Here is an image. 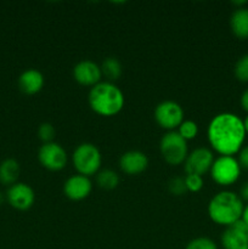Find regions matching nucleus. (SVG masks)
I'll list each match as a JSON object with an SVG mask.
<instances>
[{
  "instance_id": "obj_1",
  "label": "nucleus",
  "mask_w": 248,
  "mask_h": 249,
  "mask_svg": "<svg viewBox=\"0 0 248 249\" xmlns=\"http://www.w3.org/2000/svg\"><path fill=\"white\" fill-rule=\"evenodd\" d=\"M246 135L242 119L229 112L214 117L207 130L209 143L220 156H233L240 152Z\"/></svg>"
},
{
  "instance_id": "obj_2",
  "label": "nucleus",
  "mask_w": 248,
  "mask_h": 249,
  "mask_svg": "<svg viewBox=\"0 0 248 249\" xmlns=\"http://www.w3.org/2000/svg\"><path fill=\"white\" fill-rule=\"evenodd\" d=\"M243 208V201L238 195L231 191H221L209 202L208 214L214 223L229 228L241 220Z\"/></svg>"
},
{
  "instance_id": "obj_3",
  "label": "nucleus",
  "mask_w": 248,
  "mask_h": 249,
  "mask_svg": "<svg viewBox=\"0 0 248 249\" xmlns=\"http://www.w3.org/2000/svg\"><path fill=\"white\" fill-rule=\"evenodd\" d=\"M89 105L95 113L111 117L122 111L124 106V95L113 83L102 82L90 90Z\"/></svg>"
},
{
  "instance_id": "obj_4",
  "label": "nucleus",
  "mask_w": 248,
  "mask_h": 249,
  "mask_svg": "<svg viewBox=\"0 0 248 249\" xmlns=\"http://www.w3.org/2000/svg\"><path fill=\"white\" fill-rule=\"evenodd\" d=\"M72 162L79 175L88 178L99 172L101 167V153L92 143H82L73 152Z\"/></svg>"
},
{
  "instance_id": "obj_5",
  "label": "nucleus",
  "mask_w": 248,
  "mask_h": 249,
  "mask_svg": "<svg viewBox=\"0 0 248 249\" xmlns=\"http://www.w3.org/2000/svg\"><path fill=\"white\" fill-rule=\"evenodd\" d=\"M160 155L170 165H179L187 158V141L177 131H168L160 139Z\"/></svg>"
},
{
  "instance_id": "obj_6",
  "label": "nucleus",
  "mask_w": 248,
  "mask_h": 249,
  "mask_svg": "<svg viewBox=\"0 0 248 249\" xmlns=\"http://www.w3.org/2000/svg\"><path fill=\"white\" fill-rule=\"evenodd\" d=\"M211 175L220 186H230L235 184L241 175V167L237 158L233 156H220L214 160L211 168Z\"/></svg>"
},
{
  "instance_id": "obj_7",
  "label": "nucleus",
  "mask_w": 248,
  "mask_h": 249,
  "mask_svg": "<svg viewBox=\"0 0 248 249\" xmlns=\"http://www.w3.org/2000/svg\"><path fill=\"white\" fill-rule=\"evenodd\" d=\"M155 118L160 128L173 131L184 122V111L177 102L163 101L156 107Z\"/></svg>"
},
{
  "instance_id": "obj_8",
  "label": "nucleus",
  "mask_w": 248,
  "mask_h": 249,
  "mask_svg": "<svg viewBox=\"0 0 248 249\" xmlns=\"http://www.w3.org/2000/svg\"><path fill=\"white\" fill-rule=\"evenodd\" d=\"M40 164L51 172H58L63 169L67 163V153L62 146L56 142L44 143L38 152Z\"/></svg>"
},
{
  "instance_id": "obj_9",
  "label": "nucleus",
  "mask_w": 248,
  "mask_h": 249,
  "mask_svg": "<svg viewBox=\"0 0 248 249\" xmlns=\"http://www.w3.org/2000/svg\"><path fill=\"white\" fill-rule=\"evenodd\" d=\"M213 153L208 148H196L185 160V172L186 174H196L202 177L209 172L213 165Z\"/></svg>"
},
{
  "instance_id": "obj_10",
  "label": "nucleus",
  "mask_w": 248,
  "mask_h": 249,
  "mask_svg": "<svg viewBox=\"0 0 248 249\" xmlns=\"http://www.w3.org/2000/svg\"><path fill=\"white\" fill-rule=\"evenodd\" d=\"M224 249H248V225L238 220L229 226L221 235Z\"/></svg>"
},
{
  "instance_id": "obj_11",
  "label": "nucleus",
  "mask_w": 248,
  "mask_h": 249,
  "mask_svg": "<svg viewBox=\"0 0 248 249\" xmlns=\"http://www.w3.org/2000/svg\"><path fill=\"white\" fill-rule=\"evenodd\" d=\"M6 197L10 206L14 207L15 209H18V211L29 209L33 206L34 199H35L33 189L27 184H22V182H16L15 185L10 186V189L7 190Z\"/></svg>"
},
{
  "instance_id": "obj_12",
  "label": "nucleus",
  "mask_w": 248,
  "mask_h": 249,
  "mask_svg": "<svg viewBox=\"0 0 248 249\" xmlns=\"http://www.w3.org/2000/svg\"><path fill=\"white\" fill-rule=\"evenodd\" d=\"M73 77L80 85L95 87L96 84H99L102 77L101 68L92 61H80L74 66Z\"/></svg>"
},
{
  "instance_id": "obj_13",
  "label": "nucleus",
  "mask_w": 248,
  "mask_h": 249,
  "mask_svg": "<svg viewBox=\"0 0 248 249\" xmlns=\"http://www.w3.org/2000/svg\"><path fill=\"white\" fill-rule=\"evenodd\" d=\"M91 189L92 185L89 178L78 174L71 177L65 182L63 192H65L66 197H68L72 201H82V199L87 198L89 196Z\"/></svg>"
},
{
  "instance_id": "obj_14",
  "label": "nucleus",
  "mask_w": 248,
  "mask_h": 249,
  "mask_svg": "<svg viewBox=\"0 0 248 249\" xmlns=\"http://www.w3.org/2000/svg\"><path fill=\"white\" fill-rule=\"evenodd\" d=\"M148 165V160L145 153L140 151H129L122 155L119 167L125 174L138 175L145 172Z\"/></svg>"
},
{
  "instance_id": "obj_15",
  "label": "nucleus",
  "mask_w": 248,
  "mask_h": 249,
  "mask_svg": "<svg viewBox=\"0 0 248 249\" xmlns=\"http://www.w3.org/2000/svg\"><path fill=\"white\" fill-rule=\"evenodd\" d=\"M44 85V77L39 71L28 70L22 73L18 78V87L22 92L34 95L41 90Z\"/></svg>"
},
{
  "instance_id": "obj_16",
  "label": "nucleus",
  "mask_w": 248,
  "mask_h": 249,
  "mask_svg": "<svg viewBox=\"0 0 248 249\" xmlns=\"http://www.w3.org/2000/svg\"><path fill=\"white\" fill-rule=\"evenodd\" d=\"M230 26L232 33L238 39H248V9L238 7L232 12L230 18Z\"/></svg>"
},
{
  "instance_id": "obj_17",
  "label": "nucleus",
  "mask_w": 248,
  "mask_h": 249,
  "mask_svg": "<svg viewBox=\"0 0 248 249\" xmlns=\"http://www.w3.org/2000/svg\"><path fill=\"white\" fill-rule=\"evenodd\" d=\"M19 177V164L17 160L9 158L4 162L0 163V182L2 185H12L16 184L17 179Z\"/></svg>"
},
{
  "instance_id": "obj_18",
  "label": "nucleus",
  "mask_w": 248,
  "mask_h": 249,
  "mask_svg": "<svg viewBox=\"0 0 248 249\" xmlns=\"http://www.w3.org/2000/svg\"><path fill=\"white\" fill-rule=\"evenodd\" d=\"M100 68H101L102 75H105L108 79L109 83L119 79V77L122 75V72H123V70H122V63L114 57H107L102 62Z\"/></svg>"
},
{
  "instance_id": "obj_19",
  "label": "nucleus",
  "mask_w": 248,
  "mask_h": 249,
  "mask_svg": "<svg viewBox=\"0 0 248 249\" xmlns=\"http://www.w3.org/2000/svg\"><path fill=\"white\" fill-rule=\"evenodd\" d=\"M96 182L99 187L104 190H113L118 186L119 177L116 172L111 169H105L97 173Z\"/></svg>"
},
{
  "instance_id": "obj_20",
  "label": "nucleus",
  "mask_w": 248,
  "mask_h": 249,
  "mask_svg": "<svg viewBox=\"0 0 248 249\" xmlns=\"http://www.w3.org/2000/svg\"><path fill=\"white\" fill-rule=\"evenodd\" d=\"M179 135L181 136L184 140H192L197 136L198 133V126L195 122L192 121H184L179 126Z\"/></svg>"
},
{
  "instance_id": "obj_21",
  "label": "nucleus",
  "mask_w": 248,
  "mask_h": 249,
  "mask_svg": "<svg viewBox=\"0 0 248 249\" xmlns=\"http://www.w3.org/2000/svg\"><path fill=\"white\" fill-rule=\"evenodd\" d=\"M233 71H235V77L240 82L248 83V53L238 58Z\"/></svg>"
},
{
  "instance_id": "obj_22",
  "label": "nucleus",
  "mask_w": 248,
  "mask_h": 249,
  "mask_svg": "<svg viewBox=\"0 0 248 249\" xmlns=\"http://www.w3.org/2000/svg\"><path fill=\"white\" fill-rule=\"evenodd\" d=\"M168 189L169 192L174 196H182L187 192L186 185H185V179L180 177H175L170 179L169 184H168Z\"/></svg>"
},
{
  "instance_id": "obj_23",
  "label": "nucleus",
  "mask_w": 248,
  "mask_h": 249,
  "mask_svg": "<svg viewBox=\"0 0 248 249\" xmlns=\"http://www.w3.org/2000/svg\"><path fill=\"white\" fill-rule=\"evenodd\" d=\"M185 249H218L215 242L208 237H198L190 241Z\"/></svg>"
},
{
  "instance_id": "obj_24",
  "label": "nucleus",
  "mask_w": 248,
  "mask_h": 249,
  "mask_svg": "<svg viewBox=\"0 0 248 249\" xmlns=\"http://www.w3.org/2000/svg\"><path fill=\"white\" fill-rule=\"evenodd\" d=\"M184 179L187 191L198 192L199 190L203 187V179H202V177H199V175L187 174Z\"/></svg>"
},
{
  "instance_id": "obj_25",
  "label": "nucleus",
  "mask_w": 248,
  "mask_h": 249,
  "mask_svg": "<svg viewBox=\"0 0 248 249\" xmlns=\"http://www.w3.org/2000/svg\"><path fill=\"white\" fill-rule=\"evenodd\" d=\"M38 136L44 143L53 142V139L55 136V129L50 123L40 124L38 129Z\"/></svg>"
},
{
  "instance_id": "obj_26",
  "label": "nucleus",
  "mask_w": 248,
  "mask_h": 249,
  "mask_svg": "<svg viewBox=\"0 0 248 249\" xmlns=\"http://www.w3.org/2000/svg\"><path fill=\"white\" fill-rule=\"evenodd\" d=\"M237 155V162L238 164H240L241 169L248 170V145L241 148L240 152H238Z\"/></svg>"
},
{
  "instance_id": "obj_27",
  "label": "nucleus",
  "mask_w": 248,
  "mask_h": 249,
  "mask_svg": "<svg viewBox=\"0 0 248 249\" xmlns=\"http://www.w3.org/2000/svg\"><path fill=\"white\" fill-rule=\"evenodd\" d=\"M241 106L248 113V89H246L241 96Z\"/></svg>"
},
{
  "instance_id": "obj_28",
  "label": "nucleus",
  "mask_w": 248,
  "mask_h": 249,
  "mask_svg": "<svg viewBox=\"0 0 248 249\" xmlns=\"http://www.w3.org/2000/svg\"><path fill=\"white\" fill-rule=\"evenodd\" d=\"M240 197L242 201L248 202V181L243 184V186L241 187V191H240Z\"/></svg>"
},
{
  "instance_id": "obj_29",
  "label": "nucleus",
  "mask_w": 248,
  "mask_h": 249,
  "mask_svg": "<svg viewBox=\"0 0 248 249\" xmlns=\"http://www.w3.org/2000/svg\"><path fill=\"white\" fill-rule=\"evenodd\" d=\"M241 220L248 225V204L243 208V213H242V218H241Z\"/></svg>"
},
{
  "instance_id": "obj_30",
  "label": "nucleus",
  "mask_w": 248,
  "mask_h": 249,
  "mask_svg": "<svg viewBox=\"0 0 248 249\" xmlns=\"http://www.w3.org/2000/svg\"><path fill=\"white\" fill-rule=\"evenodd\" d=\"M243 125H245V130L246 134H248V114L245 119H243Z\"/></svg>"
},
{
  "instance_id": "obj_31",
  "label": "nucleus",
  "mask_w": 248,
  "mask_h": 249,
  "mask_svg": "<svg viewBox=\"0 0 248 249\" xmlns=\"http://www.w3.org/2000/svg\"><path fill=\"white\" fill-rule=\"evenodd\" d=\"M232 4L238 5V6H242V5L247 4V1H232Z\"/></svg>"
},
{
  "instance_id": "obj_32",
  "label": "nucleus",
  "mask_w": 248,
  "mask_h": 249,
  "mask_svg": "<svg viewBox=\"0 0 248 249\" xmlns=\"http://www.w3.org/2000/svg\"><path fill=\"white\" fill-rule=\"evenodd\" d=\"M2 201H4V198H2V195H1V194H0V204H1V203H2Z\"/></svg>"
}]
</instances>
